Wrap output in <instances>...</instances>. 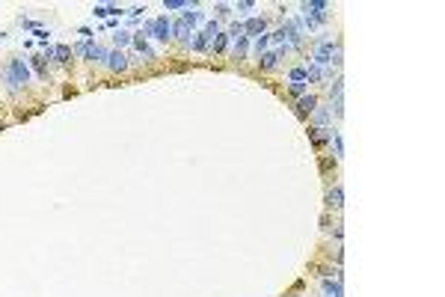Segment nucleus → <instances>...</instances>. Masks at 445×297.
<instances>
[{"label": "nucleus", "mask_w": 445, "mask_h": 297, "mask_svg": "<svg viewBox=\"0 0 445 297\" xmlns=\"http://www.w3.org/2000/svg\"><path fill=\"white\" fill-rule=\"evenodd\" d=\"M30 77H33L30 66L24 60H18V57H12L6 63V68H3V83L9 86V92H18L24 83H30Z\"/></svg>", "instance_id": "f257e3e1"}, {"label": "nucleus", "mask_w": 445, "mask_h": 297, "mask_svg": "<svg viewBox=\"0 0 445 297\" xmlns=\"http://www.w3.org/2000/svg\"><path fill=\"white\" fill-rule=\"evenodd\" d=\"M300 9H303V27H309V30H318L320 24H326L329 21V3L326 0H306V3H300Z\"/></svg>", "instance_id": "f03ea898"}, {"label": "nucleus", "mask_w": 445, "mask_h": 297, "mask_svg": "<svg viewBox=\"0 0 445 297\" xmlns=\"http://www.w3.org/2000/svg\"><path fill=\"white\" fill-rule=\"evenodd\" d=\"M140 36H143V39L152 36V39H158V42H169V39H172V18H169V15H158V18L146 21Z\"/></svg>", "instance_id": "7ed1b4c3"}, {"label": "nucleus", "mask_w": 445, "mask_h": 297, "mask_svg": "<svg viewBox=\"0 0 445 297\" xmlns=\"http://www.w3.org/2000/svg\"><path fill=\"white\" fill-rule=\"evenodd\" d=\"M332 45L336 42H329V39H323L318 48H315V66H320V68H329V60H332Z\"/></svg>", "instance_id": "20e7f679"}, {"label": "nucleus", "mask_w": 445, "mask_h": 297, "mask_svg": "<svg viewBox=\"0 0 445 297\" xmlns=\"http://www.w3.org/2000/svg\"><path fill=\"white\" fill-rule=\"evenodd\" d=\"M315 107H318V95L306 92L303 98H297V107H294V113H297L300 119H306V116H312V113H315Z\"/></svg>", "instance_id": "39448f33"}, {"label": "nucleus", "mask_w": 445, "mask_h": 297, "mask_svg": "<svg viewBox=\"0 0 445 297\" xmlns=\"http://www.w3.org/2000/svg\"><path fill=\"white\" fill-rule=\"evenodd\" d=\"M267 33V18H250L244 21V36L247 39H258V36Z\"/></svg>", "instance_id": "423d86ee"}, {"label": "nucleus", "mask_w": 445, "mask_h": 297, "mask_svg": "<svg viewBox=\"0 0 445 297\" xmlns=\"http://www.w3.org/2000/svg\"><path fill=\"white\" fill-rule=\"evenodd\" d=\"M122 12H125V9L116 6V3H98V6H92V15H95V18H107V21H110V18H119Z\"/></svg>", "instance_id": "0eeeda50"}, {"label": "nucleus", "mask_w": 445, "mask_h": 297, "mask_svg": "<svg viewBox=\"0 0 445 297\" xmlns=\"http://www.w3.org/2000/svg\"><path fill=\"white\" fill-rule=\"evenodd\" d=\"M107 57H110V51L107 48H101L95 42H89V48H86V60L89 63H101V66H107Z\"/></svg>", "instance_id": "6e6552de"}, {"label": "nucleus", "mask_w": 445, "mask_h": 297, "mask_svg": "<svg viewBox=\"0 0 445 297\" xmlns=\"http://www.w3.org/2000/svg\"><path fill=\"white\" fill-rule=\"evenodd\" d=\"M279 60H282L279 51H264V54L258 57V68H261V71H273V68L279 66Z\"/></svg>", "instance_id": "1a4fd4ad"}, {"label": "nucleus", "mask_w": 445, "mask_h": 297, "mask_svg": "<svg viewBox=\"0 0 445 297\" xmlns=\"http://www.w3.org/2000/svg\"><path fill=\"white\" fill-rule=\"evenodd\" d=\"M329 74H332L329 68H320L312 63V66L306 68V83H323V80H329Z\"/></svg>", "instance_id": "9d476101"}, {"label": "nucleus", "mask_w": 445, "mask_h": 297, "mask_svg": "<svg viewBox=\"0 0 445 297\" xmlns=\"http://www.w3.org/2000/svg\"><path fill=\"white\" fill-rule=\"evenodd\" d=\"M181 21H184V24H187V27L193 30V27H199V24L205 21V15L199 12V6H187V9L181 12Z\"/></svg>", "instance_id": "9b49d317"}, {"label": "nucleus", "mask_w": 445, "mask_h": 297, "mask_svg": "<svg viewBox=\"0 0 445 297\" xmlns=\"http://www.w3.org/2000/svg\"><path fill=\"white\" fill-rule=\"evenodd\" d=\"M107 68H110V71H116V74H119V71H125V68H128V57L122 54V51H110V57H107Z\"/></svg>", "instance_id": "f8f14e48"}, {"label": "nucleus", "mask_w": 445, "mask_h": 297, "mask_svg": "<svg viewBox=\"0 0 445 297\" xmlns=\"http://www.w3.org/2000/svg\"><path fill=\"white\" fill-rule=\"evenodd\" d=\"M190 36H193V30L178 18V21H172V39H178V42H184V45H190Z\"/></svg>", "instance_id": "ddd939ff"}, {"label": "nucleus", "mask_w": 445, "mask_h": 297, "mask_svg": "<svg viewBox=\"0 0 445 297\" xmlns=\"http://www.w3.org/2000/svg\"><path fill=\"white\" fill-rule=\"evenodd\" d=\"M345 205V190H342V184H336V187H329V193H326V208H342Z\"/></svg>", "instance_id": "4468645a"}, {"label": "nucleus", "mask_w": 445, "mask_h": 297, "mask_svg": "<svg viewBox=\"0 0 445 297\" xmlns=\"http://www.w3.org/2000/svg\"><path fill=\"white\" fill-rule=\"evenodd\" d=\"M131 45H134V48H137V51H140V54H143L146 60H158V54L152 51V45H149V42H146V39H143L140 33H137L134 39H131Z\"/></svg>", "instance_id": "2eb2a0df"}, {"label": "nucleus", "mask_w": 445, "mask_h": 297, "mask_svg": "<svg viewBox=\"0 0 445 297\" xmlns=\"http://www.w3.org/2000/svg\"><path fill=\"white\" fill-rule=\"evenodd\" d=\"M323 291L329 297H345V288H342V276H336V279H323Z\"/></svg>", "instance_id": "dca6fc26"}, {"label": "nucleus", "mask_w": 445, "mask_h": 297, "mask_svg": "<svg viewBox=\"0 0 445 297\" xmlns=\"http://www.w3.org/2000/svg\"><path fill=\"white\" fill-rule=\"evenodd\" d=\"M309 140H312L315 146H323V143L332 140V131H329V128H309Z\"/></svg>", "instance_id": "f3484780"}, {"label": "nucleus", "mask_w": 445, "mask_h": 297, "mask_svg": "<svg viewBox=\"0 0 445 297\" xmlns=\"http://www.w3.org/2000/svg\"><path fill=\"white\" fill-rule=\"evenodd\" d=\"M229 48V36L226 33H217L214 39H211V45H208V54H222Z\"/></svg>", "instance_id": "a211bd4d"}, {"label": "nucleus", "mask_w": 445, "mask_h": 297, "mask_svg": "<svg viewBox=\"0 0 445 297\" xmlns=\"http://www.w3.org/2000/svg\"><path fill=\"white\" fill-rule=\"evenodd\" d=\"M247 51H250V39H247V36L238 39V42H232V57H235V60H244Z\"/></svg>", "instance_id": "6ab92c4d"}, {"label": "nucleus", "mask_w": 445, "mask_h": 297, "mask_svg": "<svg viewBox=\"0 0 445 297\" xmlns=\"http://www.w3.org/2000/svg\"><path fill=\"white\" fill-rule=\"evenodd\" d=\"M208 45H211V39L202 33H193L190 39V51H199V54H208Z\"/></svg>", "instance_id": "aec40b11"}, {"label": "nucleus", "mask_w": 445, "mask_h": 297, "mask_svg": "<svg viewBox=\"0 0 445 297\" xmlns=\"http://www.w3.org/2000/svg\"><path fill=\"white\" fill-rule=\"evenodd\" d=\"M71 54H74V51H71L68 45H57V48H54V63H60V66H65V63L71 60Z\"/></svg>", "instance_id": "412c9836"}, {"label": "nucleus", "mask_w": 445, "mask_h": 297, "mask_svg": "<svg viewBox=\"0 0 445 297\" xmlns=\"http://www.w3.org/2000/svg\"><path fill=\"white\" fill-rule=\"evenodd\" d=\"M312 116H315V128H326V122H329V116H332V113H329V107H320V104H318Z\"/></svg>", "instance_id": "4be33fe9"}, {"label": "nucleus", "mask_w": 445, "mask_h": 297, "mask_svg": "<svg viewBox=\"0 0 445 297\" xmlns=\"http://www.w3.org/2000/svg\"><path fill=\"white\" fill-rule=\"evenodd\" d=\"M30 66H33V71H36V77L48 80V63H45L42 57H33V60H30Z\"/></svg>", "instance_id": "5701e85b"}, {"label": "nucleus", "mask_w": 445, "mask_h": 297, "mask_svg": "<svg viewBox=\"0 0 445 297\" xmlns=\"http://www.w3.org/2000/svg\"><path fill=\"white\" fill-rule=\"evenodd\" d=\"M187 6H196L190 0H163V9L166 12H175V9H187Z\"/></svg>", "instance_id": "b1692460"}, {"label": "nucleus", "mask_w": 445, "mask_h": 297, "mask_svg": "<svg viewBox=\"0 0 445 297\" xmlns=\"http://www.w3.org/2000/svg\"><path fill=\"white\" fill-rule=\"evenodd\" d=\"M229 42H238V39H244V21H235L232 27H229Z\"/></svg>", "instance_id": "393cba45"}, {"label": "nucleus", "mask_w": 445, "mask_h": 297, "mask_svg": "<svg viewBox=\"0 0 445 297\" xmlns=\"http://www.w3.org/2000/svg\"><path fill=\"white\" fill-rule=\"evenodd\" d=\"M288 80H291V83H306V68L303 66L291 68V71H288Z\"/></svg>", "instance_id": "a878e982"}, {"label": "nucleus", "mask_w": 445, "mask_h": 297, "mask_svg": "<svg viewBox=\"0 0 445 297\" xmlns=\"http://www.w3.org/2000/svg\"><path fill=\"white\" fill-rule=\"evenodd\" d=\"M342 92H345V80H342V77H336V80H332V86H329V101L342 98Z\"/></svg>", "instance_id": "bb28decb"}, {"label": "nucleus", "mask_w": 445, "mask_h": 297, "mask_svg": "<svg viewBox=\"0 0 445 297\" xmlns=\"http://www.w3.org/2000/svg\"><path fill=\"white\" fill-rule=\"evenodd\" d=\"M131 39H134V36L128 33V30H116V33H113V42H116L119 48H125V45H131Z\"/></svg>", "instance_id": "cd10ccee"}, {"label": "nucleus", "mask_w": 445, "mask_h": 297, "mask_svg": "<svg viewBox=\"0 0 445 297\" xmlns=\"http://www.w3.org/2000/svg\"><path fill=\"white\" fill-rule=\"evenodd\" d=\"M288 89H291V95H294V98H303V95L309 92V83H291Z\"/></svg>", "instance_id": "c85d7f7f"}, {"label": "nucleus", "mask_w": 445, "mask_h": 297, "mask_svg": "<svg viewBox=\"0 0 445 297\" xmlns=\"http://www.w3.org/2000/svg\"><path fill=\"white\" fill-rule=\"evenodd\" d=\"M267 45H270V36H267V33H264V36H258V39H255V54L261 57V54L267 51Z\"/></svg>", "instance_id": "c756f323"}, {"label": "nucleus", "mask_w": 445, "mask_h": 297, "mask_svg": "<svg viewBox=\"0 0 445 297\" xmlns=\"http://www.w3.org/2000/svg\"><path fill=\"white\" fill-rule=\"evenodd\" d=\"M329 143L336 146V155L342 158V155H345V140H342V134H339V131H332V140H329Z\"/></svg>", "instance_id": "7c9ffc66"}, {"label": "nucleus", "mask_w": 445, "mask_h": 297, "mask_svg": "<svg viewBox=\"0 0 445 297\" xmlns=\"http://www.w3.org/2000/svg\"><path fill=\"white\" fill-rule=\"evenodd\" d=\"M329 66H342V42H336V45H332V60H329Z\"/></svg>", "instance_id": "2f4dec72"}, {"label": "nucleus", "mask_w": 445, "mask_h": 297, "mask_svg": "<svg viewBox=\"0 0 445 297\" xmlns=\"http://www.w3.org/2000/svg\"><path fill=\"white\" fill-rule=\"evenodd\" d=\"M214 12H217V21H220V18H229V15H232V6H229V3H217Z\"/></svg>", "instance_id": "473e14b6"}, {"label": "nucleus", "mask_w": 445, "mask_h": 297, "mask_svg": "<svg viewBox=\"0 0 445 297\" xmlns=\"http://www.w3.org/2000/svg\"><path fill=\"white\" fill-rule=\"evenodd\" d=\"M33 36H36V39H39V45H42V48H45V45H48V30H45V27H39V30H33Z\"/></svg>", "instance_id": "72a5a7b5"}, {"label": "nucleus", "mask_w": 445, "mask_h": 297, "mask_svg": "<svg viewBox=\"0 0 445 297\" xmlns=\"http://www.w3.org/2000/svg\"><path fill=\"white\" fill-rule=\"evenodd\" d=\"M255 3L253 0H241V3H238V6H235V9H238V12H250V9H253Z\"/></svg>", "instance_id": "f704fd0d"}, {"label": "nucleus", "mask_w": 445, "mask_h": 297, "mask_svg": "<svg viewBox=\"0 0 445 297\" xmlns=\"http://www.w3.org/2000/svg\"><path fill=\"white\" fill-rule=\"evenodd\" d=\"M143 12H146V6H131V9H125V15H134V18L143 15Z\"/></svg>", "instance_id": "c9c22d12"}]
</instances>
